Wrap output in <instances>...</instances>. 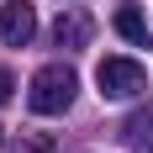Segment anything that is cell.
I'll use <instances>...</instances> for the list:
<instances>
[{"instance_id": "obj_1", "label": "cell", "mask_w": 153, "mask_h": 153, "mask_svg": "<svg viewBox=\"0 0 153 153\" xmlns=\"http://www.w3.org/2000/svg\"><path fill=\"white\" fill-rule=\"evenodd\" d=\"M74 90H79L74 69H69V63H48V69H37V74H32L27 106L37 111V116H63V111L74 106Z\"/></svg>"}, {"instance_id": "obj_2", "label": "cell", "mask_w": 153, "mask_h": 153, "mask_svg": "<svg viewBox=\"0 0 153 153\" xmlns=\"http://www.w3.org/2000/svg\"><path fill=\"white\" fill-rule=\"evenodd\" d=\"M95 85H100V95H106V100H132V95L148 90V69H143V63H132V58H100Z\"/></svg>"}, {"instance_id": "obj_3", "label": "cell", "mask_w": 153, "mask_h": 153, "mask_svg": "<svg viewBox=\"0 0 153 153\" xmlns=\"http://www.w3.org/2000/svg\"><path fill=\"white\" fill-rule=\"evenodd\" d=\"M0 37H5V48H27L37 37V16H32L27 0H5L0 5Z\"/></svg>"}, {"instance_id": "obj_4", "label": "cell", "mask_w": 153, "mask_h": 153, "mask_svg": "<svg viewBox=\"0 0 153 153\" xmlns=\"http://www.w3.org/2000/svg\"><path fill=\"white\" fill-rule=\"evenodd\" d=\"M122 143H127V148H137V153H153V100L122 122Z\"/></svg>"}, {"instance_id": "obj_5", "label": "cell", "mask_w": 153, "mask_h": 153, "mask_svg": "<svg viewBox=\"0 0 153 153\" xmlns=\"http://www.w3.org/2000/svg\"><path fill=\"white\" fill-rule=\"evenodd\" d=\"M53 42L58 48H85L90 42V16L85 11H63L58 21H53Z\"/></svg>"}, {"instance_id": "obj_6", "label": "cell", "mask_w": 153, "mask_h": 153, "mask_svg": "<svg viewBox=\"0 0 153 153\" xmlns=\"http://www.w3.org/2000/svg\"><path fill=\"white\" fill-rule=\"evenodd\" d=\"M116 32H122L127 42H148V21L137 11H116Z\"/></svg>"}, {"instance_id": "obj_7", "label": "cell", "mask_w": 153, "mask_h": 153, "mask_svg": "<svg viewBox=\"0 0 153 153\" xmlns=\"http://www.w3.org/2000/svg\"><path fill=\"white\" fill-rule=\"evenodd\" d=\"M16 153H53V143H48V137H21Z\"/></svg>"}, {"instance_id": "obj_8", "label": "cell", "mask_w": 153, "mask_h": 153, "mask_svg": "<svg viewBox=\"0 0 153 153\" xmlns=\"http://www.w3.org/2000/svg\"><path fill=\"white\" fill-rule=\"evenodd\" d=\"M11 90H16V79L5 74V69H0V106H5V100H11Z\"/></svg>"}, {"instance_id": "obj_9", "label": "cell", "mask_w": 153, "mask_h": 153, "mask_svg": "<svg viewBox=\"0 0 153 153\" xmlns=\"http://www.w3.org/2000/svg\"><path fill=\"white\" fill-rule=\"evenodd\" d=\"M0 148H5V132H0Z\"/></svg>"}]
</instances>
